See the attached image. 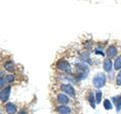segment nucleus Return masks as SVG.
Returning a JSON list of instances; mask_svg holds the SVG:
<instances>
[{"label": "nucleus", "mask_w": 121, "mask_h": 114, "mask_svg": "<svg viewBox=\"0 0 121 114\" xmlns=\"http://www.w3.org/2000/svg\"><path fill=\"white\" fill-rule=\"evenodd\" d=\"M81 58H82V61L84 62L85 64H92V61L90 59V56L87 52H83L81 54Z\"/></svg>", "instance_id": "4468645a"}, {"label": "nucleus", "mask_w": 121, "mask_h": 114, "mask_svg": "<svg viewBox=\"0 0 121 114\" xmlns=\"http://www.w3.org/2000/svg\"><path fill=\"white\" fill-rule=\"evenodd\" d=\"M75 68H76V71L78 72V74H88L89 73V67L84 62L76 64Z\"/></svg>", "instance_id": "39448f33"}, {"label": "nucleus", "mask_w": 121, "mask_h": 114, "mask_svg": "<svg viewBox=\"0 0 121 114\" xmlns=\"http://www.w3.org/2000/svg\"><path fill=\"white\" fill-rule=\"evenodd\" d=\"M5 110H6L7 114H15L16 113L17 108H16V106H15V104L9 102V103H7L5 105Z\"/></svg>", "instance_id": "6e6552de"}, {"label": "nucleus", "mask_w": 121, "mask_h": 114, "mask_svg": "<svg viewBox=\"0 0 121 114\" xmlns=\"http://www.w3.org/2000/svg\"><path fill=\"white\" fill-rule=\"evenodd\" d=\"M114 68L116 71H120L121 70V56L117 57V58L115 59V62H114Z\"/></svg>", "instance_id": "2eb2a0df"}, {"label": "nucleus", "mask_w": 121, "mask_h": 114, "mask_svg": "<svg viewBox=\"0 0 121 114\" xmlns=\"http://www.w3.org/2000/svg\"><path fill=\"white\" fill-rule=\"evenodd\" d=\"M5 80H6L7 83H12V82L14 81V76H13L12 74L6 75V76H5Z\"/></svg>", "instance_id": "a211bd4d"}, {"label": "nucleus", "mask_w": 121, "mask_h": 114, "mask_svg": "<svg viewBox=\"0 0 121 114\" xmlns=\"http://www.w3.org/2000/svg\"><path fill=\"white\" fill-rule=\"evenodd\" d=\"M113 102H114V105L116 107V111L119 112L121 110V95H118V96H115L112 98Z\"/></svg>", "instance_id": "9b49d317"}, {"label": "nucleus", "mask_w": 121, "mask_h": 114, "mask_svg": "<svg viewBox=\"0 0 121 114\" xmlns=\"http://www.w3.org/2000/svg\"><path fill=\"white\" fill-rule=\"evenodd\" d=\"M60 89L66 95H68V96H70V97L75 96V89H74V87L70 84H62L60 86Z\"/></svg>", "instance_id": "7ed1b4c3"}, {"label": "nucleus", "mask_w": 121, "mask_h": 114, "mask_svg": "<svg viewBox=\"0 0 121 114\" xmlns=\"http://www.w3.org/2000/svg\"><path fill=\"white\" fill-rule=\"evenodd\" d=\"M103 68H104V70L107 72V73H109V72L111 71L112 69V61L110 59H105L104 61V63H103Z\"/></svg>", "instance_id": "f8f14e48"}, {"label": "nucleus", "mask_w": 121, "mask_h": 114, "mask_svg": "<svg viewBox=\"0 0 121 114\" xmlns=\"http://www.w3.org/2000/svg\"><path fill=\"white\" fill-rule=\"evenodd\" d=\"M56 99H58V102L60 105H67V104H69V102H70L69 96L66 95L65 93L58 94V98H56Z\"/></svg>", "instance_id": "0eeeda50"}, {"label": "nucleus", "mask_w": 121, "mask_h": 114, "mask_svg": "<svg viewBox=\"0 0 121 114\" xmlns=\"http://www.w3.org/2000/svg\"><path fill=\"white\" fill-rule=\"evenodd\" d=\"M93 82V86L97 89H101L102 87H104L105 83H106V75L104 73H99L97 74L95 77L92 80Z\"/></svg>", "instance_id": "f257e3e1"}, {"label": "nucleus", "mask_w": 121, "mask_h": 114, "mask_svg": "<svg viewBox=\"0 0 121 114\" xmlns=\"http://www.w3.org/2000/svg\"><path fill=\"white\" fill-rule=\"evenodd\" d=\"M56 111H58L59 114H70L71 108L69 106H66V105H60L56 108Z\"/></svg>", "instance_id": "9d476101"}, {"label": "nucleus", "mask_w": 121, "mask_h": 114, "mask_svg": "<svg viewBox=\"0 0 121 114\" xmlns=\"http://www.w3.org/2000/svg\"><path fill=\"white\" fill-rule=\"evenodd\" d=\"M116 85L121 86V70L119 71V73L116 76Z\"/></svg>", "instance_id": "6ab92c4d"}, {"label": "nucleus", "mask_w": 121, "mask_h": 114, "mask_svg": "<svg viewBox=\"0 0 121 114\" xmlns=\"http://www.w3.org/2000/svg\"><path fill=\"white\" fill-rule=\"evenodd\" d=\"M117 52H118V50H117V48L115 47L114 44H111L109 45L107 51H106V56H107L108 59H112V58H116L117 57Z\"/></svg>", "instance_id": "423d86ee"}, {"label": "nucleus", "mask_w": 121, "mask_h": 114, "mask_svg": "<svg viewBox=\"0 0 121 114\" xmlns=\"http://www.w3.org/2000/svg\"><path fill=\"white\" fill-rule=\"evenodd\" d=\"M56 67H58V69L63 71V72H66L67 74H71L72 73V69H71V65L70 63L68 62L66 60H60L58 63H56Z\"/></svg>", "instance_id": "f03ea898"}, {"label": "nucleus", "mask_w": 121, "mask_h": 114, "mask_svg": "<svg viewBox=\"0 0 121 114\" xmlns=\"http://www.w3.org/2000/svg\"><path fill=\"white\" fill-rule=\"evenodd\" d=\"M10 91H11L10 86L4 87V88L0 91V101L1 102H7V100L9 99V96H10Z\"/></svg>", "instance_id": "20e7f679"}, {"label": "nucleus", "mask_w": 121, "mask_h": 114, "mask_svg": "<svg viewBox=\"0 0 121 114\" xmlns=\"http://www.w3.org/2000/svg\"><path fill=\"white\" fill-rule=\"evenodd\" d=\"M17 114H26V112H25V111H19Z\"/></svg>", "instance_id": "412c9836"}, {"label": "nucleus", "mask_w": 121, "mask_h": 114, "mask_svg": "<svg viewBox=\"0 0 121 114\" xmlns=\"http://www.w3.org/2000/svg\"><path fill=\"white\" fill-rule=\"evenodd\" d=\"M103 105H104V108H105L106 110H111V109L113 108L111 101L109 100V99H105L104 102H103Z\"/></svg>", "instance_id": "dca6fc26"}, {"label": "nucleus", "mask_w": 121, "mask_h": 114, "mask_svg": "<svg viewBox=\"0 0 121 114\" xmlns=\"http://www.w3.org/2000/svg\"><path fill=\"white\" fill-rule=\"evenodd\" d=\"M95 100H96V104H100L101 103V100H102V92H101V91L98 90L96 92Z\"/></svg>", "instance_id": "f3484780"}, {"label": "nucleus", "mask_w": 121, "mask_h": 114, "mask_svg": "<svg viewBox=\"0 0 121 114\" xmlns=\"http://www.w3.org/2000/svg\"><path fill=\"white\" fill-rule=\"evenodd\" d=\"M4 69L7 72H13L15 69V66L12 61H7V62L4 63Z\"/></svg>", "instance_id": "ddd939ff"}, {"label": "nucleus", "mask_w": 121, "mask_h": 114, "mask_svg": "<svg viewBox=\"0 0 121 114\" xmlns=\"http://www.w3.org/2000/svg\"><path fill=\"white\" fill-rule=\"evenodd\" d=\"M6 83L5 78H0V89H2L4 87V84Z\"/></svg>", "instance_id": "aec40b11"}, {"label": "nucleus", "mask_w": 121, "mask_h": 114, "mask_svg": "<svg viewBox=\"0 0 121 114\" xmlns=\"http://www.w3.org/2000/svg\"><path fill=\"white\" fill-rule=\"evenodd\" d=\"M87 98H88V101H89V103L91 105V107H92L93 109H95L96 108V100H95V95H94V93L92 92V91H89Z\"/></svg>", "instance_id": "1a4fd4ad"}]
</instances>
